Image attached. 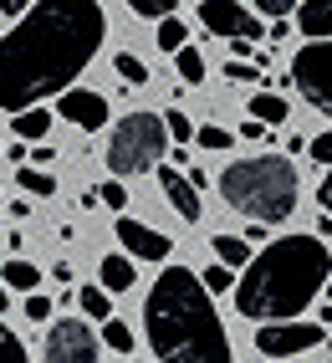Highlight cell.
Wrapping results in <instances>:
<instances>
[{
  "label": "cell",
  "instance_id": "cell-1",
  "mask_svg": "<svg viewBox=\"0 0 332 363\" xmlns=\"http://www.w3.org/2000/svg\"><path fill=\"white\" fill-rule=\"evenodd\" d=\"M108 16L98 0H41L0 36V108L11 118L41 98H62L98 57Z\"/></svg>",
  "mask_w": 332,
  "mask_h": 363
},
{
  "label": "cell",
  "instance_id": "cell-2",
  "mask_svg": "<svg viewBox=\"0 0 332 363\" xmlns=\"http://www.w3.org/2000/svg\"><path fill=\"white\" fill-rule=\"evenodd\" d=\"M327 277L332 256L322 235H281L246 266L235 286V312L251 323H292L317 292H327Z\"/></svg>",
  "mask_w": 332,
  "mask_h": 363
},
{
  "label": "cell",
  "instance_id": "cell-3",
  "mask_svg": "<svg viewBox=\"0 0 332 363\" xmlns=\"http://www.w3.org/2000/svg\"><path fill=\"white\" fill-rule=\"evenodd\" d=\"M144 333L159 363H235L220 312L210 307L205 281L189 266H174L154 281V292L144 302Z\"/></svg>",
  "mask_w": 332,
  "mask_h": 363
},
{
  "label": "cell",
  "instance_id": "cell-4",
  "mask_svg": "<svg viewBox=\"0 0 332 363\" xmlns=\"http://www.w3.org/2000/svg\"><path fill=\"white\" fill-rule=\"evenodd\" d=\"M220 195L230 210H241L246 220L276 225L297 210V164L281 154H256V159H235L220 174Z\"/></svg>",
  "mask_w": 332,
  "mask_h": 363
},
{
  "label": "cell",
  "instance_id": "cell-5",
  "mask_svg": "<svg viewBox=\"0 0 332 363\" xmlns=\"http://www.w3.org/2000/svg\"><path fill=\"white\" fill-rule=\"evenodd\" d=\"M169 154V123L159 113H128L118 118V128L108 138V169L118 179H133V174H149L159 169V159Z\"/></svg>",
  "mask_w": 332,
  "mask_h": 363
},
{
  "label": "cell",
  "instance_id": "cell-6",
  "mask_svg": "<svg viewBox=\"0 0 332 363\" xmlns=\"http://www.w3.org/2000/svg\"><path fill=\"white\" fill-rule=\"evenodd\" d=\"M292 82L317 113L332 118V41H307L292 57Z\"/></svg>",
  "mask_w": 332,
  "mask_h": 363
},
{
  "label": "cell",
  "instance_id": "cell-7",
  "mask_svg": "<svg viewBox=\"0 0 332 363\" xmlns=\"http://www.w3.org/2000/svg\"><path fill=\"white\" fill-rule=\"evenodd\" d=\"M327 328L322 323H266L256 333V353L261 358H297V353H312L327 343Z\"/></svg>",
  "mask_w": 332,
  "mask_h": 363
},
{
  "label": "cell",
  "instance_id": "cell-8",
  "mask_svg": "<svg viewBox=\"0 0 332 363\" xmlns=\"http://www.w3.org/2000/svg\"><path fill=\"white\" fill-rule=\"evenodd\" d=\"M41 363H98V337H92L87 323L62 318L41 337Z\"/></svg>",
  "mask_w": 332,
  "mask_h": 363
},
{
  "label": "cell",
  "instance_id": "cell-9",
  "mask_svg": "<svg viewBox=\"0 0 332 363\" xmlns=\"http://www.w3.org/2000/svg\"><path fill=\"white\" fill-rule=\"evenodd\" d=\"M200 21H205V31H215V36L261 41V16H251L246 6H235V0H205V6H200Z\"/></svg>",
  "mask_w": 332,
  "mask_h": 363
},
{
  "label": "cell",
  "instance_id": "cell-10",
  "mask_svg": "<svg viewBox=\"0 0 332 363\" xmlns=\"http://www.w3.org/2000/svg\"><path fill=\"white\" fill-rule=\"evenodd\" d=\"M57 113H62L72 128L98 133V128L108 123V98H103V92H92V87H67L62 98H57Z\"/></svg>",
  "mask_w": 332,
  "mask_h": 363
},
{
  "label": "cell",
  "instance_id": "cell-11",
  "mask_svg": "<svg viewBox=\"0 0 332 363\" xmlns=\"http://www.w3.org/2000/svg\"><path fill=\"white\" fill-rule=\"evenodd\" d=\"M118 240H123V251L138 256V261H169V235L144 225V220H133V215H118Z\"/></svg>",
  "mask_w": 332,
  "mask_h": 363
},
{
  "label": "cell",
  "instance_id": "cell-12",
  "mask_svg": "<svg viewBox=\"0 0 332 363\" xmlns=\"http://www.w3.org/2000/svg\"><path fill=\"white\" fill-rule=\"evenodd\" d=\"M159 189H164V200H169V210L179 215V220H189V225H195L200 220V189L195 184H189V174H184V169H159Z\"/></svg>",
  "mask_w": 332,
  "mask_h": 363
},
{
  "label": "cell",
  "instance_id": "cell-13",
  "mask_svg": "<svg viewBox=\"0 0 332 363\" xmlns=\"http://www.w3.org/2000/svg\"><path fill=\"white\" fill-rule=\"evenodd\" d=\"M297 26L307 41H332V0H302Z\"/></svg>",
  "mask_w": 332,
  "mask_h": 363
},
{
  "label": "cell",
  "instance_id": "cell-14",
  "mask_svg": "<svg viewBox=\"0 0 332 363\" xmlns=\"http://www.w3.org/2000/svg\"><path fill=\"white\" fill-rule=\"evenodd\" d=\"M210 251H215V261L230 266V272H246V266L256 261V251H251L246 235H215V240H210Z\"/></svg>",
  "mask_w": 332,
  "mask_h": 363
},
{
  "label": "cell",
  "instance_id": "cell-15",
  "mask_svg": "<svg viewBox=\"0 0 332 363\" xmlns=\"http://www.w3.org/2000/svg\"><path fill=\"white\" fill-rule=\"evenodd\" d=\"M287 113H292V103L281 98V92H256V98H251V118H256V123H266V128L287 123Z\"/></svg>",
  "mask_w": 332,
  "mask_h": 363
},
{
  "label": "cell",
  "instance_id": "cell-16",
  "mask_svg": "<svg viewBox=\"0 0 332 363\" xmlns=\"http://www.w3.org/2000/svg\"><path fill=\"white\" fill-rule=\"evenodd\" d=\"M0 281H6L11 292H26V297H31L36 286H41V272H36L26 256H11V261H6V272H0Z\"/></svg>",
  "mask_w": 332,
  "mask_h": 363
},
{
  "label": "cell",
  "instance_id": "cell-17",
  "mask_svg": "<svg viewBox=\"0 0 332 363\" xmlns=\"http://www.w3.org/2000/svg\"><path fill=\"white\" fill-rule=\"evenodd\" d=\"M98 286H108V292H123V286H133V256H103Z\"/></svg>",
  "mask_w": 332,
  "mask_h": 363
},
{
  "label": "cell",
  "instance_id": "cell-18",
  "mask_svg": "<svg viewBox=\"0 0 332 363\" xmlns=\"http://www.w3.org/2000/svg\"><path fill=\"white\" fill-rule=\"evenodd\" d=\"M11 128H16V138L41 143L46 128H52V113H46V108H26V113H16V118H11Z\"/></svg>",
  "mask_w": 332,
  "mask_h": 363
},
{
  "label": "cell",
  "instance_id": "cell-19",
  "mask_svg": "<svg viewBox=\"0 0 332 363\" xmlns=\"http://www.w3.org/2000/svg\"><path fill=\"white\" fill-rule=\"evenodd\" d=\"M77 307L87 312V318H98V323L113 318V297H108V286H82V292H77Z\"/></svg>",
  "mask_w": 332,
  "mask_h": 363
},
{
  "label": "cell",
  "instance_id": "cell-20",
  "mask_svg": "<svg viewBox=\"0 0 332 363\" xmlns=\"http://www.w3.org/2000/svg\"><path fill=\"white\" fill-rule=\"evenodd\" d=\"M174 72H179V82L200 87L205 82V57L195 52V46H184V52H174Z\"/></svg>",
  "mask_w": 332,
  "mask_h": 363
},
{
  "label": "cell",
  "instance_id": "cell-21",
  "mask_svg": "<svg viewBox=\"0 0 332 363\" xmlns=\"http://www.w3.org/2000/svg\"><path fill=\"white\" fill-rule=\"evenodd\" d=\"M159 46H164V52H184V46H189V26L179 16H164L159 21Z\"/></svg>",
  "mask_w": 332,
  "mask_h": 363
},
{
  "label": "cell",
  "instance_id": "cell-22",
  "mask_svg": "<svg viewBox=\"0 0 332 363\" xmlns=\"http://www.w3.org/2000/svg\"><path fill=\"white\" fill-rule=\"evenodd\" d=\"M16 184H21V189H31L36 200H41V195H57V179L46 174V169H16Z\"/></svg>",
  "mask_w": 332,
  "mask_h": 363
},
{
  "label": "cell",
  "instance_id": "cell-23",
  "mask_svg": "<svg viewBox=\"0 0 332 363\" xmlns=\"http://www.w3.org/2000/svg\"><path fill=\"white\" fill-rule=\"evenodd\" d=\"M113 67H118V77H123L128 87H144V82H149V67L138 62L133 52H118V57H113Z\"/></svg>",
  "mask_w": 332,
  "mask_h": 363
},
{
  "label": "cell",
  "instance_id": "cell-24",
  "mask_svg": "<svg viewBox=\"0 0 332 363\" xmlns=\"http://www.w3.org/2000/svg\"><path fill=\"white\" fill-rule=\"evenodd\" d=\"M103 343H108L113 353H133V328L118 323V318H108V323H103Z\"/></svg>",
  "mask_w": 332,
  "mask_h": 363
},
{
  "label": "cell",
  "instance_id": "cell-25",
  "mask_svg": "<svg viewBox=\"0 0 332 363\" xmlns=\"http://www.w3.org/2000/svg\"><path fill=\"white\" fill-rule=\"evenodd\" d=\"M195 143H200V149H230L235 133L220 128V123H205V128H195Z\"/></svg>",
  "mask_w": 332,
  "mask_h": 363
},
{
  "label": "cell",
  "instance_id": "cell-26",
  "mask_svg": "<svg viewBox=\"0 0 332 363\" xmlns=\"http://www.w3.org/2000/svg\"><path fill=\"white\" fill-rule=\"evenodd\" d=\"M200 281H205V292H230V286H241V277H235L230 266H220V261L210 266V272H205Z\"/></svg>",
  "mask_w": 332,
  "mask_h": 363
},
{
  "label": "cell",
  "instance_id": "cell-27",
  "mask_svg": "<svg viewBox=\"0 0 332 363\" xmlns=\"http://www.w3.org/2000/svg\"><path fill=\"white\" fill-rule=\"evenodd\" d=\"M0 363H31L26 348H21V337H16L6 323H0Z\"/></svg>",
  "mask_w": 332,
  "mask_h": 363
},
{
  "label": "cell",
  "instance_id": "cell-28",
  "mask_svg": "<svg viewBox=\"0 0 332 363\" xmlns=\"http://www.w3.org/2000/svg\"><path fill=\"white\" fill-rule=\"evenodd\" d=\"M98 200L113 205V210H128V189H123V179H103V184H98Z\"/></svg>",
  "mask_w": 332,
  "mask_h": 363
},
{
  "label": "cell",
  "instance_id": "cell-29",
  "mask_svg": "<svg viewBox=\"0 0 332 363\" xmlns=\"http://www.w3.org/2000/svg\"><path fill=\"white\" fill-rule=\"evenodd\" d=\"M164 123H169V138L179 143V149H184L189 138H195V128H189V118H184L179 108H169V113H164Z\"/></svg>",
  "mask_w": 332,
  "mask_h": 363
},
{
  "label": "cell",
  "instance_id": "cell-30",
  "mask_svg": "<svg viewBox=\"0 0 332 363\" xmlns=\"http://www.w3.org/2000/svg\"><path fill=\"white\" fill-rule=\"evenodd\" d=\"M128 6H133V16H154V21H164V16H174L179 0H128Z\"/></svg>",
  "mask_w": 332,
  "mask_h": 363
},
{
  "label": "cell",
  "instance_id": "cell-31",
  "mask_svg": "<svg viewBox=\"0 0 332 363\" xmlns=\"http://www.w3.org/2000/svg\"><path fill=\"white\" fill-rule=\"evenodd\" d=\"M307 154H312L317 164H327V169H332V128H327V133H317L312 143H307Z\"/></svg>",
  "mask_w": 332,
  "mask_h": 363
},
{
  "label": "cell",
  "instance_id": "cell-32",
  "mask_svg": "<svg viewBox=\"0 0 332 363\" xmlns=\"http://www.w3.org/2000/svg\"><path fill=\"white\" fill-rule=\"evenodd\" d=\"M26 318H31V323H52V302H46L41 292H31V297H26Z\"/></svg>",
  "mask_w": 332,
  "mask_h": 363
},
{
  "label": "cell",
  "instance_id": "cell-33",
  "mask_svg": "<svg viewBox=\"0 0 332 363\" xmlns=\"http://www.w3.org/2000/svg\"><path fill=\"white\" fill-rule=\"evenodd\" d=\"M225 77H230V82H261V67H251V62H230Z\"/></svg>",
  "mask_w": 332,
  "mask_h": 363
},
{
  "label": "cell",
  "instance_id": "cell-34",
  "mask_svg": "<svg viewBox=\"0 0 332 363\" xmlns=\"http://www.w3.org/2000/svg\"><path fill=\"white\" fill-rule=\"evenodd\" d=\"M292 11H297V0H261V16H271V21L292 16Z\"/></svg>",
  "mask_w": 332,
  "mask_h": 363
},
{
  "label": "cell",
  "instance_id": "cell-35",
  "mask_svg": "<svg viewBox=\"0 0 332 363\" xmlns=\"http://www.w3.org/2000/svg\"><path fill=\"white\" fill-rule=\"evenodd\" d=\"M241 138H246V143H261V138H266V123H256V118H246V128H241Z\"/></svg>",
  "mask_w": 332,
  "mask_h": 363
},
{
  "label": "cell",
  "instance_id": "cell-36",
  "mask_svg": "<svg viewBox=\"0 0 332 363\" xmlns=\"http://www.w3.org/2000/svg\"><path fill=\"white\" fill-rule=\"evenodd\" d=\"M317 200H322V210L332 215V169H327V174H322V184H317Z\"/></svg>",
  "mask_w": 332,
  "mask_h": 363
},
{
  "label": "cell",
  "instance_id": "cell-37",
  "mask_svg": "<svg viewBox=\"0 0 332 363\" xmlns=\"http://www.w3.org/2000/svg\"><path fill=\"white\" fill-rule=\"evenodd\" d=\"M0 11H6V16H26L31 0H0Z\"/></svg>",
  "mask_w": 332,
  "mask_h": 363
},
{
  "label": "cell",
  "instance_id": "cell-38",
  "mask_svg": "<svg viewBox=\"0 0 332 363\" xmlns=\"http://www.w3.org/2000/svg\"><path fill=\"white\" fill-rule=\"evenodd\" d=\"M6 307H11V286H6V281H0V312H6Z\"/></svg>",
  "mask_w": 332,
  "mask_h": 363
},
{
  "label": "cell",
  "instance_id": "cell-39",
  "mask_svg": "<svg viewBox=\"0 0 332 363\" xmlns=\"http://www.w3.org/2000/svg\"><path fill=\"white\" fill-rule=\"evenodd\" d=\"M322 328H327V333H332V307H322Z\"/></svg>",
  "mask_w": 332,
  "mask_h": 363
},
{
  "label": "cell",
  "instance_id": "cell-40",
  "mask_svg": "<svg viewBox=\"0 0 332 363\" xmlns=\"http://www.w3.org/2000/svg\"><path fill=\"white\" fill-rule=\"evenodd\" d=\"M327 297H332V277H327Z\"/></svg>",
  "mask_w": 332,
  "mask_h": 363
},
{
  "label": "cell",
  "instance_id": "cell-41",
  "mask_svg": "<svg viewBox=\"0 0 332 363\" xmlns=\"http://www.w3.org/2000/svg\"><path fill=\"white\" fill-rule=\"evenodd\" d=\"M200 6H205V0H200Z\"/></svg>",
  "mask_w": 332,
  "mask_h": 363
}]
</instances>
